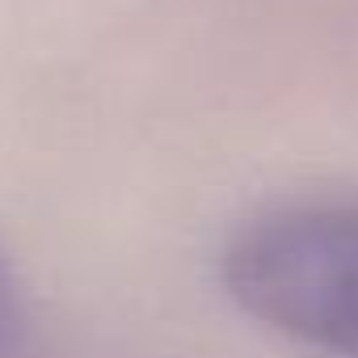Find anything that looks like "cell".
<instances>
[{"label": "cell", "mask_w": 358, "mask_h": 358, "mask_svg": "<svg viewBox=\"0 0 358 358\" xmlns=\"http://www.w3.org/2000/svg\"><path fill=\"white\" fill-rule=\"evenodd\" d=\"M228 299L324 358H358V194L287 199L241 220L220 249Z\"/></svg>", "instance_id": "1"}, {"label": "cell", "mask_w": 358, "mask_h": 358, "mask_svg": "<svg viewBox=\"0 0 358 358\" xmlns=\"http://www.w3.org/2000/svg\"><path fill=\"white\" fill-rule=\"evenodd\" d=\"M26 329H30V312H26V299H22V282L9 270L5 253H0V358L22 350Z\"/></svg>", "instance_id": "2"}]
</instances>
